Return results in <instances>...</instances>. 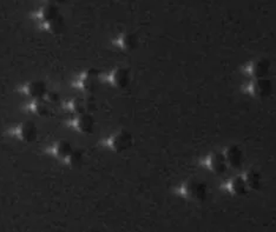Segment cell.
<instances>
[{
  "mask_svg": "<svg viewBox=\"0 0 276 232\" xmlns=\"http://www.w3.org/2000/svg\"><path fill=\"white\" fill-rule=\"evenodd\" d=\"M99 80L113 89H124L130 83V71L125 67L116 66L103 76H99Z\"/></svg>",
  "mask_w": 276,
  "mask_h": 232,
  "instance_id": "5b68a950",
  "label": "cell"
},
{
  "mask_svg": "<svg viewBox=\"0 0 276 232\" xmlns=\"http://www.w3.org/2000/svg\"><path fill=\"white\" fill-rule=\"evenodd\" d=\"M17 91L25 97L39 99L48 93V88H46V84L43 80H29V82L24 83L23 85L18 86Z\"/></svg>",
  "mask_w": 276,
  "mask_h": 232,
  "instance_id": "8fae6325",
  "label": "cell"
},
{
  "mask_svg": "<svg viewBox=\"0 0 276 232\" xmlns=\"http://www.w3.org/2000/svg\"><path fill=\"white\" fill-rule=\"evenodd\" d=\"M112 45L119 51L130 52L133 51L138 46V38L135 33L124 32L120 33L112 40Z\"/></svg>",
  "mask_w": 276,
  "mask_h": 232,
  "instance_id": "9a60e30c",
  "label": "cell"
},
{
  "mask_svg": "<svg viewBox=\"0 0 276 232\" xmlns=\"http://www.w3.org/2000/svg\"><path fill=\"white\" fill-rule=\"evenodd\" d=\"M242 177L244 179V183H246L248 191H256L261 187L262 178L261 173H260L255 169H248L246 171L241 173Z\"/></svg>",
  "mask_w": 276,
  "mask_h": 232,
  "instance_id": "e0dca14e",
  "label": "cell"
},
{
  "mask_svg": "<svg viewBox=\"0 0 276 232\" xmlns=\"http://www.w3.org/2000/svg\"><path fill=\"white\" fill-rule=\"evenodd\" d=\"M223 157L228 168L232 170H237L242 166L243 163V152L237 145H228L223 150Z\"/></svg>",
  "mask_w": 276,
  "mask_h": 232,
  "instance_id": "4fadbf2b",
  "label": "cell"
},
{
  "mask_svg": "<svg viewBox=\"0 0 276 232\" xmlns=\"http://www.w3.org/2000/svg\"><path fill=\"white\" fill-rule=\"evenodd\" d=\"M271 70V61L267 58H255L249 60L241 67V72L250 79L254 78H266L267 74Z\"/></svg>",
  "mask_w": 276,
  "mask_h": 232,
  "instance_id": "8992f818",
  "label": "cell"
},
{
  "mask_svg": "<svg viewBox=\"0 0 276 232\" xmlns=\"http://www.w3.org/2000/svg\"><path fill=\"white\" fill-rule=\"evenodd\" d=\"M66 125L79 135H89L91 134L95 128V120L89 113H79L73 114L71 118L66 122Z\"/></svg>",
  "mask_w": 276,
  "mask_h": 232,
  "instance_id": "9c48e42d",
  "label": "cell"
},
{
  "mask_svg": "<svg viewBox=\"0 0 276 232\" xmlns=\"http://www.w3.org/2000/svg\"><path fill=\"white\" fill-rule=\"evenodd\" d=\"M202 166L208 172L214 173V175H222L228 169L227 163H225L223 153L220 152H210L202 159Z\"/></svg>",
  "mask_w": 276,
  "mask_h": 232,
  "instance_id": "30bf717a",
  "label": "cell"
},
{
  "mask_svg": "<svg viewBox=\"0 0 276 232\" xmlns=\"http://www.w3.org/2000/svg\"><path fill=\"white\" fill-rule=\"evenodd\" d=\"M175 193L189 202H203L207 198L208 188L203 182L190 178L176 187Z\"/></svg>",
  "mask_w": 276,
  "mask_h": 232,
  "instance_id": "6da1fadb",
  "label": "cell"
},
{
  "mask_svg": "<svg viewBox=\"0 0 276 232\" xmlns=\"http://www.w3.org/2000/svg\"><path fill=\"white\" fill-rule=\"evenodd\" d=\"M24 111L31 114H35V116L43 117V116H48V114L51 113L52 107H51V103H49L46 99L44 100L43 98H39V99H32L29 104L25 105Z\"/></svg>",
  "mask_w": 276,
  "mask_h": 232,
  "instance_id": "2e32d148",
  "label": "cell"
},
{
  "mask_svg": "<svg viewBox=\"0 0 276 232\" xmlns=\"http://www.w3.org/2000/svg\"><path fill=\"white\" fill-rule=\"evenodd\" d=\"M221 187L224 192L234 197H241L248 192V187L246 183H244V179L242 177V175L234 176V177L227 179L221 185Z\"/></svg>",
  "mask_w": 276,
  "mask_h": 232,
  "instance_id": "7c38bea8",
  "label": "cell"
},
{
  "mask_svg": "<svg viewBox=\"0 0 276 232\" xmlns=\"http://www.w3.org/2000/svg\"><path fill=\"white\" fill-rule=\"evenodd\" d=\"M242 92L252 98L263 99L272 94L273 84L267 78H254L242 86Z\"/></svg>",
  "mask_w": 276,
  "mask_h": 232,
  "instance_id": "277c9868",
  "label": "cell"
},
{
  "mask_svg": "<svg viewBox=\"0 0 276 232\" xmlns=\"http://www.w3.org/2000/svg\"><path fill=\"white\" fill-rule=\"evenodd\" d=\"M99 80V74L94 69H88L82 71L78 76L74 77L72 86L84 93H91L96 90L97 82Z\"/></svg>",
  "mask_w": 276,
  "mask_h": 232,
  "instance_id": "52a82bcc",
  "label": "cell"
},
{
  "mask_svg": "<svg viewBox=\"0 0 276 232\" xmlns=\"http://www.w3.org/2000/svg\"><path fill=\"white\" fill-rule=\"evenodd\" d=\"M59 17H61V15L59 10H58L57 5H50V4H46L45 6H43V7H40L38 11H36L35 13L32 14L33 20L38 21L39 26L49 23V21L57 19V18Z\"/></svg>",
  "mask_w": 276,
  "mask_h": 232,
  "instance_id": "5bb4252c",
  "label": "cell"
},
{
  "mask_svg": "<svg viewBox=\"0 0 276 232\" xmlns=\"http://www.w3.org/2000/svg\"><path fill=\"white\" fill-rule=\"evenodd\" d=\"M46 153L66 165H76L80 162V153L72 147L69 141L57 140L46 147Z\"/></svg>",
  "mask_w": 276,
  "mask_h": 232,
  "instance_id": "7a4b0ae2",
  "label": "cell"
},
{
  "mask_svg": "<svg viewBox=\"0 0 276 232\" xmlns=\"http://www.w3.org/2000/svg\"><path fill=\"white\" fill-rule=\"evenodd\" d=\"M8 134L15 138V140H19L21 143H32L38 136V129L33 123L24 122L14 125L13 128L10 129Z\"/></svg>",
  "mask_w": 276,
  "mask_h": 232,
  "instance_id": "ba28073f",
  "label": "cell"
},
{
  "mask_svg": "<svg viewBox=\"0 0 276 232\" xmlns=\"http://www.w3.org/2000/svg\"><path fill=\"white\" fill-rule=\"evenodd\" d=\"M132 135L126 130H117L102 140V146L114 153L128 150L132 145Z\"/></svg>",
  "mask_w": 276,
  "mask_h": 232,
  "instance_id": "3957f363",
  "label": "cell"
},
{
  "mask_svg": "<svg viewBox=\"0 0 276 232\" xmlns=\"http://www.w3.org/2000/svg\"><path fill=\"white\" fill-rule=\"evenodd\" d=\"M64 110L70 114H79V113H89V103H86V100L80 98H72L70 100H67L66 103L63 105Z\"/></svg>",
  "mask_w": 276,
  "mask_h": 232,
  "instance_id": "ac0fdd59",
  "label": "cell"
},
{
  "mask_svg": "<svg viewBox=\"0 0 276 232\" xmlns=\"http://www.w3.org/2000/svg\"><path fill=\"white\" fill-rule=\"evenodd\" d=\"M42 1H44L46 4H50V5H58L60 4V2L65 1V0H42Z\"/></svg>",
  "mask_w": 276,
  "mask_h": 232,
  "instance_id": "d6986e66",
  "label": "cell"
}]
</instances>
